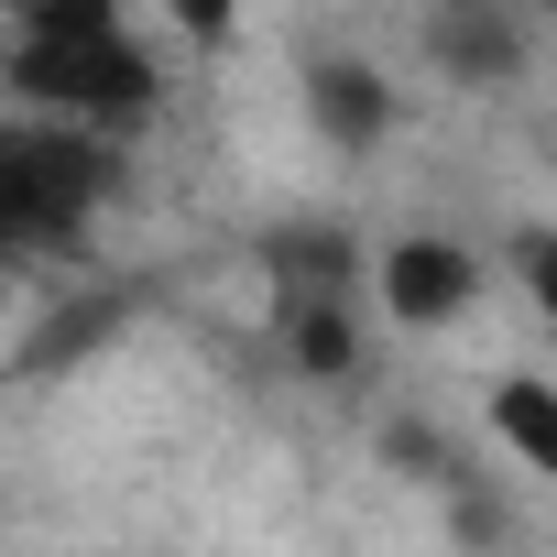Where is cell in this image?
<instances>
[{"label":"cell","mask_w":557,"mask_h":557,"mask_svg":"<svg viewBox=\"0 0 557 557\" xmlns=\"http://www.w3.org/2000/svg\"><path fill=\"white\" fill-rule=\"evenodd\" d=\"M121 143L66 132V121H12L0 132V240L12 251H66L110 197H121Z\"/></svg>","instance_id":"cell-1"},{"label":"cell","mask_w":557,"mask_h":557,"mask_svg":"<svg viewBox=\"0 0 557 557\" xmlns=\"http://www.w3.org/2000/svg\"><path fill=\"white\" fill-rule=\"evenodd\" d=\"M12 99H23V121L132 132L164 99V66L143 55L132 23H99V34H12Z\"/></svg>","instance_id":"cell-2"},{"label":"cell","mask_w":557,"mask_h":557,"mask_svg":"<svg viewBox=\"0 0 557 557\" xmlns=\"http://www.w3.org/2000/svg\"><path fill=\"white\" fill-rule=\"evenodd\" d=\"M492 437H503L524 470H546V481H557V383H535V372L492 383Z\"/></svg>","instance_id":"cell-8"},{"label":"cell","mask_w":557,"mask_h":557,"mask_svg":"<svg viewBox=\"0 0 557 557\" xmlns=\"http://www.w3.org/2000/svg\"><path fill=\"white\" fill-rule=\"evenodd\" d=\"M307 121H318L339 153H372V143L394 132V77H383L372 55H318V66H307Z\"/></svg>","instance_id":"cell-5"},{"label":"cell","mask_w":557,"mask_h":557,"mask_svg":"<svg viewBox=\"0 0 557 557\" xmlns=\"http://www.w3.org/2000/svg\"><path fill=\"white\" fill-rule=\"evenodd\" d=\"M426 55L459 88H503V77H524V23L513 12H481V0H448V12L426 23Z\"/></svg>","instance_id":"cell-6"},{"label":"cell","mask_w":557,"mask_h":557,"mask_svg":"<svg viewBox=\"0 0 557 557\" xmlns=\"http://www.w3.org/2000/svg\"><path fill=\"white\" fill-rule=\"evenodd\" d=\"M285 350H296L307 383H350V372H361V318H350V296H329V307H285Z\"/></svg>","instance_id":"cell-7"},{"label":"cell","mask_w":557,"mask_h":557,"mask_svg":"<svg viewBox=\"0 0 557 557\" xmlns=\"http://www.w3.org/2000/svg\"><path fill=\"white\" fill-rule=\"evenodd\" d=\"M503 262H513V285H524V296L557 318V230H546V219H524V230L503 240Z\"/></svg>","instance_id":"cell-9"},{"label":"cell","mask_w":557,"mask_h":557,"mask_svg":"<svg viewBox=\"0 0 557 557\" xmlns=\"http://www.w3.org/2000/svg\"><path fill=\"white\" fill-rule=\"evenodd\" d=\"M262 273H273V307H329L372 273V251L339 219H285V230H262Z\"/></svg>","instance_id":"cell-4"},{"label":"cell","mask_w":557,"mask_h":557,"mask_svg":"<svg viewBox=\"0 0 557 557\" xmlns=\"http://www.w3.org/2000/svg\"><path fill=\"white\" fill-rule=\"evenodd\" d=\"M372 285H383V318H394V329H448V318H470V296H481V262H470V240H448V230H405V240L372 262Z\"/></svg>","instance_id":"cell-3"}]
</instances>
